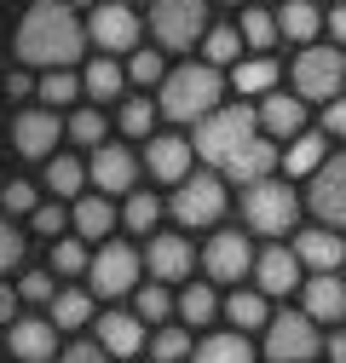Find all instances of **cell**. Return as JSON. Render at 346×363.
Returning <instances> with one entry per match:
<instances>
[{
  "label": "cell",
  "mask_w": 346,
  "mask_h": 363,
  "mask_svg": "<svg viewBox=\"0 0 346 363\" xmlns=\"http://www.w3.org/2000/svg\"><path fill=\"white\" fill-rule=\"evenodd\" d=\"M6 346L18 363H47L58 357V329H52V317H18V323L6 329Z\"/></svg>",
  "instance_id": "cell-15"
},
{
  "label": "cell",
  "mask_w": 346,
  "mask_h": 363,
  "mask_svg": "<svg viewBox=\"0 0 346 363\" xmlns=\"http://www.w3.org/2000/svg\"><path fill=\"white\" fill-rule=\"evenodd\" d=\"M220 93H225V81L213 64H179V69H167L156 104H162L167 121H208L220 110Z\"/></svg>",
  "instance_id": "cell-3"
},
{
  "label": "cell",
  "mask_w": 346,
  "mask_h": 363,
  "mask_svg": "<svg viewBox=\"0 0 346 363\" xmlns=\"http://www.w3.org/2000/svg\"><path fill=\"white\" fill-rule=\"evenodd\" d=\"M81 185H86V167H81L75 156H52V162H47V191H52V196H75Z\"/></svg>",
  "instance_id": "cell-35"
},
{
  "label": "cell",
  "mask_w": 346,
  "mask_h": 363,
  "mask_svg": "<svg viewBox=\"0 0 346 363\" xmlns=\"http://www.w3.org/2000/svg\"><path fill=\"white\" fill-rule=\"evenodd\" d=\"M237 35H242V47H254V52H272L277 47V18L266 12V6H242V23H237Z\"/></svg>",
  "instance_id": "cell-28"
},
{
  "label": "cell",
  "mask_w": 346,
  "mask_h": 363,
  "mask_svg": "<svg viewBox=\"0 0 346 363\" xmlns=\"http://www.w3.org/2000/svg\"><path fill=\"white\" fill-rule=\"evenodd\" d=\"M254 283H260V294H294L300 289V259H294V248H266V254H254Z\"/></svg>",
  "instance_id": "cell-20"
},
{
  "label": "cell",
  "mask_w": 346,
  "mask_h": 363,
  "mask_svg": "<svg viewBox=\"0 0 346 363\" xmlns=\"http://www.w3.org/2000/svg\"><path fill=\"white\" fill-rule=\"evenodd\" d=\"M69 225H75L81 242H104V237L116 231V208H110V196H81V202L69 208Z\"/></svg>",
  "instance_id": "cell-23"
},
{
  "label": "cell",
  "mask_w": 346,
  "mask_h": 363,
  "mask_svg": "<svg viewBox=\"0 0 346 363\" xmlns=\"http://www.w3.org/2000/svg\"><path fill=\"white\" fill-rule=\"evenodd\" d=\"M323 139H346V99L323 104Z\"/></svg>",
  "instance_id": "cell-47"
},
{
  "label": "cell",
  "mask_w": 346,
  "mask_h": 363,
  "mask_svg": "<svg viewBox=\"0 0 346 363\" xmlns=\"http://www.w3.org/2000/svg\"><path fill=\"white\" fill-rule=\"evenodd\" d=\"M179 317H185L191 329H208L213 317H220V294H213V283H191L179 294Z\"/></svg>",
  "instance_id": "cell-30"
},
{
  "label": "cell",
  "mask_w": 346,
  "mask_h": 363,
  "mask_svg": "<svg viewBox=\"0 0 346 363\" xmlns=\"http://www.w3.org/2000/svg\"><path fill=\"white\" fill-rule=\"evenodd\" d=\"M220 6H237V0H220Z\"/></svg>",
  "instance_id": "cell-54"
},
{
  "label": "cell",
  "mask_w": 346,
  "mask_h": 363,
  "mask_svg": "<svg viewBox=\"0 0 346 363\" xmlns=\"http://www.w3.org/2000/svg\"><path fill=\"white\" fill-rule=\"evenodd\" d=\"M191 139H173V133H162V139H150L145 145V167L162 179V185H185L191 179Z\"/></svg>",
  "instance_id": "cell-19"
},
{
  "label": "cell",
  "mask_w": 346,
  "mask_h": 363,
  "mask_svg": "<svg viewBox=\"0 0 346 363\" xmlns=\"http://www.w3.org/2000/svg\"><path fill=\"white\" fill-rule=\"evenodd\" d=\"M294 99L300 104H329V99H340V86H346V52L340 47H300L294 52Z\"/></svg>",
  "instance_id": "cell-4"
},
{
  "label": "cell",
  "mask_w": 346,
  "mask_h": 363,
  "mask_svg": "<svg viewBox=\"0 0 346 363\" xmlns=\"http://www.w3.org/2000/svg\"><path fill=\"white\" fill-rule=\"evenodd\" d=\"M81 86H86V99L116 104V93L127 86V69H121L116 58H93V64H86V75H81Z\"/></svg>",
  "instance_id": "cell-26"
},
{
  "label": "cell",
  "mask_w": 346,
  "mask_h": 363,
  "mask_svg": "<svg viewBox=\"0 0 346 363\" xmlns=\"http://www.w3.org/2000/svg\"><path fill=\"white\" fill-rule=\"evenodd\" d=\"M231 86L242 99H266V93H277V64L272 58H242L231 69Z\"/></svg>",
  "instance_id": "cell-25"
},
{
  "label": "cell",
  "mask_w": 346,
  "mask_h": 363,
  "mask_svg": "<svg viewBox=\"0 0 346 363\" xmlns=\"http://www.w3.org/2000/svg\"><path fill=\"white\" fill-rule=\"evenodd\" d=\"M202 64H213V69L231 64V69H237V64H242V35H237V29H208V35H202Z\"/></svg>",
  "instance_id": "cell-33"
},
{
  "label": "cell",
  "mask_w": 346,
  "mask_h": 363,
  "mask_svg": "<svg viewBox=\"0 0 346 363\" xmlns=\"http://www.w3.org/2000/svg\"><path fill=\"white\" fill-rule=\"evenodd\" d=\"M52 271H23V283H18V300H35V306H52Z\"/></svg>",
  "instance_id": "cell-43"
},
{
  "label": "cell",
  "mask_w": 346,
  "mask_h": 363,
  "mask_svg": "<svg viewBox=\"0 0 346 363\" xmlns=\"http://www.w3.org/2000/svg\"><path fill=\"white\" fill-rule=\"evenodd\" d=\"M323 162H329V139H323V133H294L289 150H283V167L289 173H318Z\"/></svg>",
  "instance_id": "cell-27"
},
{
  "label": "cell",
  "mask_w": 346,
  "mask_h": 363,
  "mask_svg": "<svg viewBox=\"0 0 346 363\" xmlns=\"http://www.w3.org/2000/svg\"><path fill=\"white\" fill-rule=\"evenodd\" d=\"M58 363H116V357H110L104 346H69V352H64Z\"/></svg>",
  "instance_id": "cell-48"
},
{
  "label": "cell",
  "mask_w": 346,
  "mask_h": 363,
  "mask_svg": "<svg viewBox=\"0 0 346 363\" xmlns=\"http://www.w3.org/2000/svg\"><path fill=\"white\" fill-rule=\"evenodd\" d=\"M294 259L312 265V277H318V271H340L346 265V237L329 231V225H312V231L294 237Z\"/></svg>",
  "instance_id": "cell-18"
},
{
  "label": "cell",
  "mask_w": 346,
  "mask_h": 363,
  "mask_svg": "<svg viewBox=\"0 0 346 363\" xmlns=\"http://www.w3.org/2000/svg\"><path fill=\"white\" fill-rule=\"evenodd\" d=\"M127 81H139V86H162V81H167V69H162V47L127 58Z\"/></svg>",
  "instance_id": "cell-41"
},
{
  "label": "cell",
  "mask_w": 346,
  "mask_h": 363,
  "mask_svg": "<svg viewBox=\"0 0 346 363\" xmlns=\"http://www.w3.org/2000/svg\"><path fill=\"white\" fill-rule=\"evenodd\" d=\"M323 352V335L306 311H277L266 323V357L272 363H312Z\"/></svg>",
  "instance_id": "cell-8"
},
{
  "label": "cell",
  "mask_w": 346,
  "mask_h": 363,
  "mask_svg": "<svg viewBox=\"0 0 346 363\" xmlns=\"http://www.w3.org/2000/svg\"><path fill=\"white\" fill-rule=\"evenodd\" d=\"M196 265L208 271V283H242L248 271H254V248H248L242 231H213Z\"/></svg>",
  "instance_id": "cell-12"
},
{
  "label": "cell",
  "mask_w": 346,
  "mask_h": 363,
  "mask_svg": "<svg viewBox=\"0 0 346 363\" xmlns=\"http://www.w3.org/2000/svg\"><path fill=\"white\" fill-rule=\"evenodd\" d=\"M329 35H335V40H340V47H346V0H340V6L329 12Z\"/></svg>",
  "instance_id": "cell-50"
},
{
  "label": "cell",
  "mask_w": 346,
  "mask_h": 363,
  "mask_svg": "<svg viewBox=\"0 0 346 363\" xmlns=\"http://www.w3.org/2000/svg\"><path fill=\"white\" fill-rule=\"evenodd\" d=\"M69 6H99V0H69Z\"/></svg>",
  "instance_id": "cell-52"
},
{
  "label": "cell",
  "mask_w": 346,
  "mask_h": 363,
  "mask_svg": "<svg viewBox=\"0 0 346 363\" xmlns=\"http://www.w3.org/2000/svg\"><path fill=\"white\" fill-rule=\"evenodd\" d=\"M99 346L110 357H133L145 346V317L139 311H104L99 317Z\"/></svg>",
  "instance_id": "cell-21"
},
{
  "label": "cell",
  "mask_w": 346,
  "mask_h": 363,
  "mask_svg": "<svg viewBox=\"0 0 346 363\" xmlns=\"http://www.w3.org/2000/svg\"><path fill=\"white\" fill-rule=\"evenodd\" d=\"M323 352H329V363H346V335H329Z\"/></svg>",
  "instance_id": "cell-51"
},
{
  "label": "cell",
  "mask_w": 346,
  "mask_h": 363,
  "mask_svg": "<svg viewBox=\"0 0 346 363\" xmlns=\"http://www.w3.org/2000/svg\"><path fill=\"white\" fill-rule=\"evenodd\" d=\"M225 317H231L237 329H266V323H272V306H266L260 289H237V294L225 300Z\"/></svg>",
  "instance_id": "cell-29"
},
{
  "label": "cell",
  "mask_w": 346,
  "mask_h": 363,
  "mask_svg": "<svg viewBox=\"0 0 346 363\" xmlns=\"http://www.w3.org/2000/svg\"><path fill=\"white\" fill-rule=\"evenodd\" d=\"M0 323H18V289H6V283H0Z\"/></svg>",
  "instance_id": "cell-49"
},
{
  "label": "cell",
  "mask_w": 346,
  "mask_h": 363,
  "mask_svg": "<svg viewBox=\"0 0 346 363\" xmlns=\"http://www.w3.org/2000/svg\"><path fill=\"white\" fill-rule=\"evenodd\" d=\"M58 139H64V121H58L52 110H23V116L12 121V145H18L23 156H35V162H52Z\"/></svg>",
  "instance_id": "cell-14"
},
{
  "label": "cell",
  "mask_w": 346,
  "mask_h": 363,
  "mask_svg": "<svg viewBox=\"0 0 346 363\" xmlns=\"http://www.w3.org/2000/svg\"><path fill=\"white\" fill-rule=\"evenodd\" d=\"M150 35L162 52H191L208 35V0H156L150 6Z\"/></svg>",
  "instance_id": "cell-6"
},
{
  "label": "cell",
  "mask_w": 346,
  "mask_h": 363,
  "mask_svg": "<svg viewBox=\"0 0 346 363\" xmlns=\"http://www.w3.org/2000/svg\"><path fill=\"white\" fill-rule=\"evenodd\" d=\"M156 219H162V202H156L150 191H133V196H127V208H121V225H127V231L150 237V231H156Z\"/></svg>",
  "instance_id": "cell-34"
},
{
  "label": "cell",
  "mask_w": 346,
  "mask_h": 363,
  "mask_svg": "<svg viewBox=\"0 0 346 363\" xmlns=\"http://www.w3.org/2000/svg\"><path fill=\"white\" fill-rule=\"evenodd\" d=\"M306 202H312V213L329 225V231H346V150H335V156L312 173Z\"/></svg>",
  "instance_id": "cell-11"
},
{
  "label": "cell",
  "mask_w": 346,
  "mask_h": 363,
  "mask_svg": "<svg viewBox=\"0 0 346 363\" xmlns=\"http://www.w3.org/2000/svg\"><path fill=\"white\" fill-rule=\"evenodd\" d=\"M133 311L145 317V323H156V329H162V323H167V311H173L167 283H145V289H139V300H133Z\"/></svg>",
  "instance_id": "cell-38"
},
{
  "label": "cell",
  "mask_w": 346,
  "mask_h": 363,
  "mask_svg": "<svg viewBox=\"0 0 346 363\" xmlns=\"http://www.w3.org/2000/svg\"><path fill=\"white\" fill-rule=\"evenodd\" d=\"M86 40L99 47V58L139 52V18H133V6H116V0L93 6V18H86Z\"/></svg>",
  "instance_id": "cell-10"
},
{
  "label": "cell",
  "mask_w": 346,
  "mask_h": 363,
  "mask_svg": "<svg viewBox=\"0 0 346 363\" xmlns=\"http://www.w3.org/2000/svg\"><path fill=\"white\" fill-rule=\"evenodd\" d=\"M86 47V29L75 18L69 0H35L18 23V58L40 64V69H69Z\"/></svg>",
  "instance_id": "cell-2"
},
{
  "label": "cell",
  "mask_w": 346,
  "mask_h": 363,
  "mask_svg": "<svg viewBox=\"0 0 346 363\" xmlns=\"http://www.w3.org/2000/svg\"><path fill=\"white\" fill-rule=\"evenodd\" d=\"M86 265H93L86 242H81V237H58V248H52V271H58V277H81Z\"/></svg>",
  "instance_id": "cell-37"
},
{
  "label": "cell",
  "mask_w": 346,
  "mask_h": 363,
  "mask_svg": "<svg viewBox=\"0 0 346 363\" xmlns=\"http://www.w3.org/2000/svg\"><path fill=\"white\" fill-rule=\"evenodd\" d=\"M139 271H145V259L127 248V242H104V248L93 254V265H86V289H93L99 300L139 294Z\"/></svg>",
  "instance_id": "cell-7"
},
{
  "label": "cell",
  "mask_w": 346,
  "mask_h": 363,
  "mask_svg": "<svg viewBox=\"0 0 346 363\" xmlns=\"http://www.w3.org/2000/svg\"><path fill=\"white\" fill-rule=\"evenodd\" d=\"M18 259H23V231H18L12 219H0V277H6Z\"/></svg>",
  "instance_id": "cell-44"
},
{
  "label": "cell",
  "mask_w": 346,
  "mask_h": 363,
  "mask_svg": "<svg viewBox=\"0 0 346 363\" xmlns=\"http://www.w3.org/2000/svg\"><path fill=\"white\" fill-rule=\"evenodd\" d=\"M29 219H35V231H40V237H64V225H69V213H64L58 202H47V208H35Z\"/></svg>",
  "instance_id": "cell-45"
},
{
  "label": "cell",
  "mask_w": 346,
  "mask_h": 363,
  "mask_svg": "<svg viewBox=\"0 0 346 363\" xmlns=\"http://www.w3.org/2000/svg\"><path fill=\"white\" fill-rule=\"evenodd\" d=\"M64 133H69V145H104V116L99 110H75L69 121H64Z\"/></svg>",
  "instance_id": "cell-40"
},
{
  "label": "cell",
  "mask_w": 346,
  "mask_h": 363,
  "mask_svg": "<svg viewBox=\"0 0 346 363\" xmlns=\"http://www.w3.org/2000/svg\"><path fill=\"white\" fill-rule=\"evenodd\" d=\"M116 6H133V0H116Z\"/></svg>",
  "instance_id": "cell-53"
},
{
  "label": "cell",
  "mask_w": 346,
  "mask_h": 363,
  "mask_svg": "<svg viewBox=\"0 0 346 363\" xmlns=\"http://www.w3.org/2000/svg\"><path fill=\"white\" fill-rule=\"evenodd\" d=\"M81 93V81L69 75V69H47V81H40V99H47V110H58V104H69Z\"/></svg>",
  "instance_id": "cell-42"
},
{
  "label": "cell",
  "mask_w": 346,
  "mask_h": 363,
  "mask_svg": "<svg viewBox=\"0 0 346 363\" xmlns=\"http://www.w3.org/2000/svg\"><path fill=\"white\" fill-rule=\"evenodd\" d=\"M318 29H323V12L312 6V0H283V6H277V35L300 40V47H312Z\"/></svg>",
  "instance_id": "cell-24"
},
{
  "label": "cell",
  "mask_w": 346,
  "mask_h": 363,
  "mask_svg": "<svg viewBox=\"0 0 346 363\" xmlns=\"http://www.w3.org/2000/svg\"><path fill=\"white\" fill-rule=\"evenodd\" d=\"M225 213V179L220 173H191L185 185H173V219L191 225V231H202V225H213Z\"/></svg>",
  "instance_id": "cell-9"
},
{
  "label": "cell",
  "mask_w": 346,
  "mask_h": 363,
  "mask_svg": "<svg viewBox=\"0 0 346 363\" xmlns=\"http://www.w3.org/2000/svg\"><path fill=\"white\" fill-rule=\"evenodd\" d=\"M86 179L99 185V196H133V185H139V162H133V150H121V145H99V150H93V167H86Z\"/></svg>",
  "instance_id": "cell-13"
},
{
  "label": "cell",
  "mask_w": 346,
  "mask_h": 363,
  "mask_svg": "<svg viewBox=\"0 0 346 363\" xmlns=\"http://www.w3.org/2000/svg\"><path fill=\"white\" fill-rule=\"evenodd\" d=\"M254 116H260V127H266V139H294V133L306 127V104H300L294 93H266Z\"/></svg>",
  "instance_id": "cell-22"
},
{
  "label": "cell",
  "mask_w": 346,
  "mask_h": 363,
  "mask_svg": "<svg viewBox=\"0 0 346 363\" xmlns=\"http://www.w3.org/2000/svg\"><path fill=\"white\" fill-rule=\"evenodd\" d=\"M81 323H93V294L58 289L52 294V329H81Z\"/></svg>",
  "instance_id": "cell-32"
},
{
  "label": "cell",
  "mask_w": 346,
  "mask_h": 363,
  "mask_svg": "<svg viewBox=\"0 0 346 363\" xmlns=\"http://www.w3.org/2000/svg\"><path fill=\"white\" fill-rule=\"evenodd\" d=\"M294 213H300V196L283 179H254V185H242V219L260 237H283L294 225Z\"/></svg>",
  "instance_id": "cell-5"
},
{
  "label": "cell",
  "mask_w": 346,
  "mask_h": 363,
  "mask_svg": "<svg viewBox=\"0 0 346 363\" xmlns=\"http://www.w3.org/2000/svg\"><path fill=\"white\" fill-rule=\"evenodd\" d=\"M300 311H306L312 323H346V277L318 271V277L300 289Z\"/></svg>",
  "instance_id": "cell-16"
},
{
  "label": "cell",
  "mask_w": 346,
  "mask_h": 363,
  "mask_svg": "<svg viewBox=\"0 0 346 363\" xmlns=\"http://www.w3.org/2000/svg\"><path fill=\"white\" fill-rule=\"evenodd\" d=\"M191 150L208 162V173L220 179H237V185H254V179H272V167L283 162L277 145L266 139V127L248 104H231V110H213L208 121H196V139Z\"/></svg>",
  "instance_id": "cell-1"
},
{
  "label": "cell",
  "mask_w": 346,
  "mask_h": 363,
  "mask_svg": "<svg viewBox=\"0 0 346 363\" xmlns=\"http://www.w3.org/2000/svg\"><path fill=\"white\" fill-rule=\"evenodd\" d=\"M0 202H6V213H35L40 202H35V185H23V179H18V185H6V196H0Z\"/></svg>",
  "instance_id": "cell-46"
},
{
  "label": "cell",
  "mask_w": 346,
  "mask_h": 363,
  "mask_svg": "<svg viewBox=\"0 0 346 363\" xmlns=\"http://www.w3.org/2000/svg\"><path fill=\"white\" fill-rule=\"evenodd\" d=\"M191 363H254V352H248L242 335H208V340L191 352Z\"/></svg>",
  "instance_id": "cell-31"
},
{
  "label": "cell",
  "mask_w": 346,
  "mask_h": 363,
  "mask_svg": "<svg viewBox=\"0 0 346 363\" xmlns=\"http://www.w3.org/2000/svg\"><path fill=\"white\" fill-rule=\"evenodd\" d=\"M116 121H121L127 139H150V127H156V104H150V99H127Z\"/></svg>",
  "instance_id": "cell-39"
},
{
  "label": "cell",
  "mask_w": 346,
  "mask_h": 363,
  "mask_svg": "<svg viewBox=\"0 0 346 363\" xmlns=\"http://www.w3.org/2000/svg\"><path fill=\"white\" fill-rule=\"evenodd\" d=\"M191 265H196V254H191V242L185 237H150V248H145V271L156 283H185L191 277Z\"/></svg>",
  "instance_id": "cell-17"
},
{
  "label": "cell",
  "mask_w": 346,
  "mask_h": 363,
  "mask_svg": "<svg viewBox=\"0 0 346 363\" xmlns=\"http://www.w3.org/2000/svg\"><path fill=\"white\" fill-rule=\"evenodd\" d=\"M191 352H196V346H191L185 329H167V323H162V329L150 335V363H185Z\"/></svg>",
  "instance_id": "cell-36"
}]
</instances>
